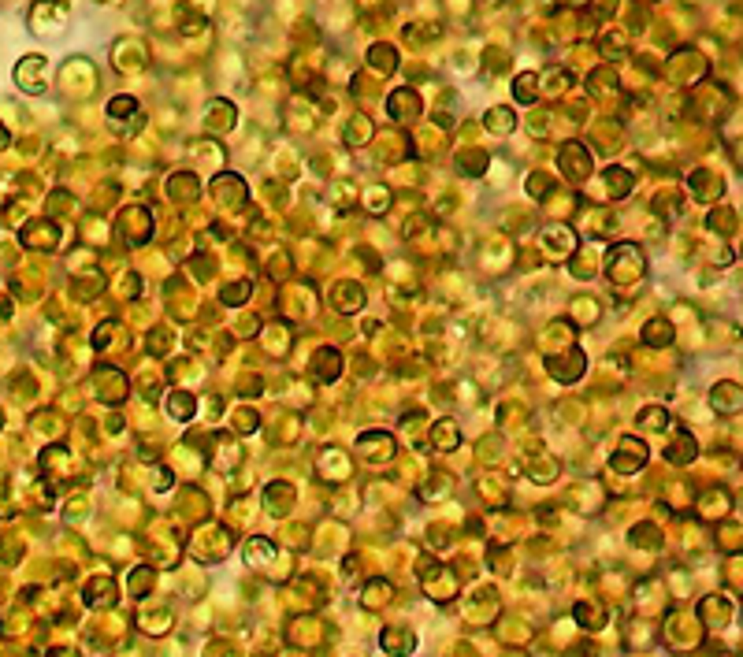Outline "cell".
<instances>
[{
  "label": "cell",
  "mask_w": 743,
  "mask_h": 657,
  "mask_svg": "<svg viewBox=\"0 0 743 657\" xmlns=\"http://www.w3.org/2000/svg\"><path fill=\"white\" fill-rule=\"evenodd\" d=\"M606 271L617 286H628V282H640L643 271H647V260H643V249L635 242H624L617 249H609V260H606Z\"/></svg>",
  "instance_id": "obj_1"
},
{
  "label": "cell",
  "mask_w": 743,
  "mask_h": 657,
  "mask_svg": "<svg viewBox=\"0 0 743 657\" xmlns=\"http://www.w3.org/2000/svg\"><path fill=\"white\" fill-rule=\"evenodd\" d=\"M647 464V450H643V442L640 438H624L617 445V453H614V468L624 471V476H632V471H640Z\"/></svg>",
  "instance_id": "obj_2"
},
{
  "label": "cell",
  "mask_w": 743,
  "mask_h": 657,
  "mask_svg": "<svg viewBox=\"0 0 743 657\" xmlns=\"http://www.w3.org/2000/svg\"><path fill=\"white\" fill-rule=\"evenodd\" d=\"M543 249L550 256H569L572 249H576V234L569 227H562V223H557V227H546L543 230Z\"/></svg>",
  "instance_id": "obj_3"
},
{
  "label": "cell",
  "mask_w": 743,
  "mask_h": 657,
  "mask_svg": "<svg viewBox=\"0 0 743 657\" xmlns=\"http://www.w3.org/2000/svg\"><path fill=\"white\" fill-rule=\"evenodd\" d=\"M546 367H550V375H554V379H562V383H576L588 364H583V353L572 349L569 357H554V360H546Z\"/></svg>",
  "instance_id": "obj_4"
},
{
  "label": "cell",
  "mask_w": 743,
  "mask_h": 657,
  "mask_svg": "<svg viewBox=\"0 0 743 657\" xmlns=\"http://www.w3.org/2000/svg\"><path fill=\"white\" fill-rule=\"evenodd\" d=\"M357 450L364 461H383V457L394 453V442H390V435H380V431H372V435H361L357 438Z\"/></svg>",
  "instance_id": "obj_5"
},
{
  "label": "cell",
  "mask_w": 743,
  "mask_h": 657,
  "mask_svg": "<svg viewBox=\"0 0 743 657\" xmlns=\"http://www.w3.org/2000/svg\"><path fill=\"white\" fill-rule=\"evenodd\" d=\"M710 401H713V409H718V412L732 416L739 405H743V393H739L736 383H718V386H713V393H710Z\"/></svg>",
  "instance_id": "obj_6"
},
{
  "label": "cell",
  "mask_w": 743,
  "mask_h": 657,
  "mask_svg": "<svg viewBox=\"0 0 743 657\" xmlns=\"http://www.w3.org/2000/svg\"><path fill=\"white\" fill-rule=\"evenodd\" d=\"M167 412H172V419H193V412H198V398H193L190 390H172V398H167Z\"/></svg>",
  "instance_id": "obj_7"
},
{
  "label": "cell",
  "mask_w": 743,
  "mask_h": 657,
  "mask_svg": "<svg viewBox=\"0 0 743 657\" xmlns=\"http://www.w3.org/2000/svg\"><path fill=\"white\" fill-rule=\"evenodd\" d=\"M666 461H673V464L695 461V438L687 435V431H676V438L669 442V450H666Z\"/></svg>",
  "instance_id": "obj_8"
},
{
  "label": "cell",
  "mask_w": 743,
  "mask_h": 657,
  "mask_svg": "<svg viewBox=\"0 0 743 657\" xmlns=\"http://www.w3.org/2000/svg\"><path fill=\"white\" fill-rule=\"evenodd\" d=\"M699 613L706 616V620H713V627H725L728 620H732V601H728V598H721V594L713 598V601L706 598V601H702V606H699Z\"/></svg>",
  "instance_id": "obj_9"
},
{
  "label": "cell",
  "mask_w": 743,
  "mask_h": 657,
  "mask_svg": "<svg viewBox=\"0 0 743 657\" xmlns=\"http://www.w3.org/2000/svg\"><path fill=\"white\" fill-rule=\"evenodd\" d=\"M380 642H383V650H394L398 657H406L416 646V635L413 632H401V627H387Z\"/></svg>",
  "instance_id": "obj_10"
},
{
  "label": "cell",
  "mask_w": 743,
  "mask_h": 657,
  "mask_svg": "<svg viewBox=\"0 0 743 657\" xmlns=\"http://www.w3.org/2000/svg\"><path fill=\"white\" fill-rule=\"evenodd\" d=\"M572 616H576V620L588 627V632H598V627L606 624V609H602V606H588V601H580V606L572 609Z\"/></svg>",
  "instance_id": "obj_11"
},
{
  "label": "cell",
  "mask_w": 743,
  "mask_h": 657,
  "mask_svg": "<svg viewBox=\"0 0 743 657\" xmlns=\"http://www.w3.org/2000/svg\"><path fill=\"white\" fill-rule=\"evenodd\" d=\"M640 427L643 431H669L673 424H669V412L661 409V405H654V409H643L640 412Z\"/></svg>",
  "instance_id": "obj_12"
},
{
  "label": "cell",
  "mask_w": 743,
  "mask_h": 657,
  "mask_svg": "<svg viewBox=\"0 0 743 657\" xmlns=\"http://www.w3.org/2000/svg\"><path fill=\"white\" fill-rule=\"evenodd\" d=\"M513 126H517V119H513L510 108H491L487 112V130L491 134H510Z\"/></svg>",
  "instance_id": "obj_13"
},
{
  "label": "cell",
  "mask_w": 743,
  "mask_h": 657,
  "mask_svg": "<svg viewBox=\"0 0 743 657\" xmlns=\"http://www.w3.org/2000/svg\"><path fill=\"white\" fill-rule=\"evenodd\" d=\"M432 438H435V445H439V450H453V445L461 442V431L453 427V424H446V419H439V424H435V431H432Z\"/></svg>",
  "instance_id": "obj_14"
},
{
  "label": "cell",
  "mask_w": 743,
  "mask_h": 657,
  "mask_svg": "<svg viewBox=\"0 0 743 657\" xmlns=\"http://www.w3.org/2000/svg\"><path fill=\"white\" fill-rule=\"evenodd\" d=\"M725 509H728V494H725V487H718L713 494H706L702 497V516H725Z\"/></svg>",
  "instance_id": "obj_15"
},
{
  "label": "cell",
  "mask_w": 743,
  "mask_h": 657,
  "mask_svg": "<svg viewBox=\"0 0 743 657\" xmlns=\"http://www.w3.org/2000/svg\"><path fill=\"white\" fill-rule=\"evenodd\" d=\"M643 338L650 341V346H669V341H673V331H669L666 320H650L647 331H643Z\"/></svg>",
  "instance_id": "obj_16"
},
{
  "label": "cell",
  "mask_w": 743,
  "mask_h": 657,
  "mask_svg": "<svg viewBox=\"0 0 743 657\" xmlns=\"http://www.w3.org/2000/svg\"><path fill=\"white\" fill-rule=\"evenodd\" d=\"M632 542L643 546V549H658V546H661L658 528H650V523H640V528H632Z\"/></svg>",
  "instance_id": "obj_17"
},
{
  "label": "cell",
  "mask_w": 743,
  "mask_h": 657,
  "mask_svg": "<svg viewBox=\"0 0 743 657\" xmlns=\"http://www.w3.org/2000/svg\"><path fill=\"white\" fill-rule=\"evenodd\" d=\"M316 360H320V364H316V375H320V379H335V375H338V367H342V364H338V353H335V349L320 353Z\"/></svg>",
  "instance_id": "obj_18"
},
{
  "label": "cell",
  "mask_w": 743,
  "mask_h": 657,
  "mask_svg": "<svg viewBox=\"0 0 743 657\" xmlns=\"http://www.w3.org/2000/svg\"><path fill=\"white\" fill-rule=\"evenodd\" d=\"M372 63H375L380 71H387V74H390V71H394V63H398V56H394V48L375 45V48H372Z\"/></svg>",
  "instance_id": "obj_19"
},
{
  "label": "cell",
  "mask_w": 743,
  "mask_h": 657,
  "mask_svg": "<svg viewBox=\"0 0 743 657\" xmlns=\"http://www.w3.org/2000/svg\"><path fill=\"white\" fill-rule=\"evenodd\" d=\"M245 294H250V282H242V286H227V290H224V301H227V305H242Z\"/></svg>",
  "instance_id": "obj_20"
},
{
  "label": "cell",
  "mask_w": 743,
  "mask_h": 657,
  "mask_svg": "<svg viewBox=\"0 0 743 657\" xmlns=\"http://www.w3.org/2000/svg\"><path fill=\"white\" fill-rule=\"evenodd\" d=\"M390 598V587L387 583H372L368 587V606H380V601H387Z\"/></svg>",
  "instance_id": "obj_21"
},
{
  "label": "cell",
  "mask_w": 743,
  "mask_h": 657,
  "mask_svg": "<svg viewBox=\"0 0 743 657\" xmlns=\"http://www.w3.org/2000/svg\"><path fill=\"white\" fill-rule=\"evenodd\" d=\"M0 424H4V412H0Z\"/></svg>",
  "instance_id": "obj_22"
}]
</instances>
